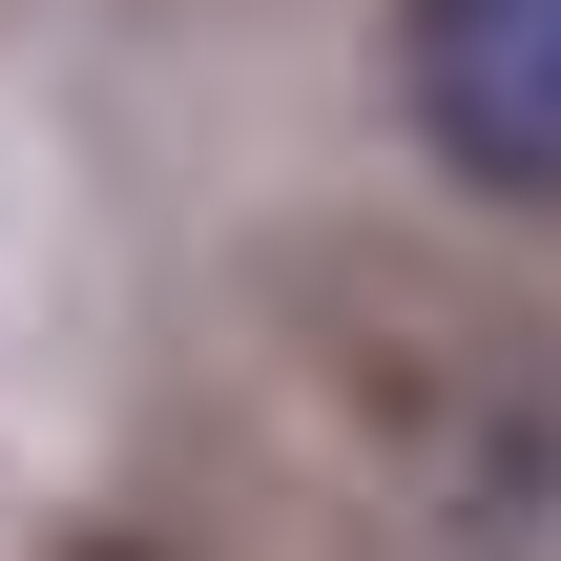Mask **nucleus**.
Listing matches in <instances>:
<instances>
[{
	"mask_svg": "<svg viewBox=\"0 0 561 561\" xmlns=\"http://www.w3.org/2000/svg\"><path fill=\"white\" fill-rule=\"evenodd\" d=\"M416 146L500 208H561V0H396Z\"/></svg>",
	"mask_w": 561,
	"mask_h": 561,
	"instance_id": "1",
	"label": "nucleus"
}]
</instances>
